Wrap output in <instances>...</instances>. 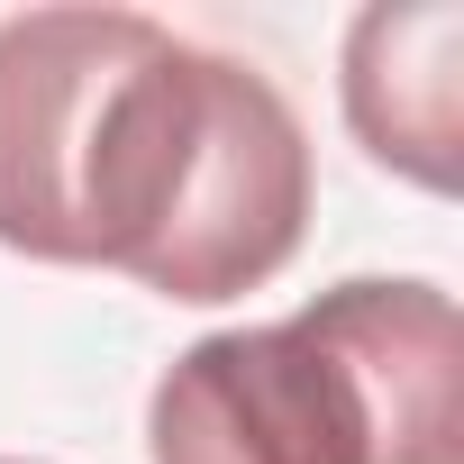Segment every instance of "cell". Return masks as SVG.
<instances>
[{
    "instance_id": "cell-1",
    "label": "cell",
    "mask_w": 464,
    "mask_h": 464,
    "mask_svg": "<svg viewBox=\"0 0 464 464\" xmlns=\"http://www.w3.org/2000/svg\"><path fill=\"white\" fill-rule=\"evenodd\" d=\"M310 237V137L301 110L237 55L191 46L164 19L110 82L73 265L128 274L155 301L209 310L274 283Z\"/></svg>"
},
{
    "instance_id": "cell-2",
    "label": "cell",
    "mask_w": 464,
    "mask_h": 464,
    "mask_svg": "<svg viewBox=\"0 0 464 464\" xmlns=\"http://www.w3.org/2000/svg\"><path fill=\"white\" fill-rule=\"evenodd\" d=\"M146 464H464V328L419 274H355L218 328L146 392Z\"/></svg>"
},
{
    "instance_id": "cell-3",
    "label": "cell",
    "mask_w": 464,
    "mask_h": 464,
    "mask_svg": "<svg viewBox=\"0 0 464 464\" xmlns=\"http://www.w3.org/2000/svg\"><path fill=\"white\" fill-rule=\"evenodd\" d=\"M146 10H19L0 19V246L73 265V209L119 64Z\"/></svg>"
},
{
    "instance_id": "cell-4",
    "label": "cell",
    "mask_w": 464,
    "mask_h": 464,
    "mask_svg": "<svg viewBox=\"0 0 464 464\" xmlns=\"http://www.w3.org/2000/svg\"><path fill=\"white\" fill-rule=\"evenodd\" d=\"M464 10L455 0H373L346 28V128L382 173L455 191L464 173Z\"/></svg>"
},
{
    "instance_id": "cell-5",
    "label": "cell",
    "mask_w": 464,
    "mask_h": 464,
    "mask_svg": "<svg viewBox=\"0 0 464 464\" xmlns=\"http://www.w3.org/2000/svg\"><path fill=\"white\" fill-rule=\"evenodd\" d=\"M0 464H28V455H0Z\"/></svg>"
}]
</instances>
